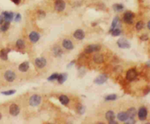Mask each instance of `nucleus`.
I'll use <instances>...</instances> for the list:
<instances>
[{"label": "nucleus", "instance_id": "1", "mask_svg": "<svg viewBox=\"0 0 150 124\" xmlns=\"http://www.w3.org/2000/svg\"><path fill=\"white\" fill-rule=\"evenodd\" d=\"M40 102H41V97L37 94L33 95L29 98V104L32 107H37L40 104Z\"/></svg>", "mask_w": 150, "mask_h": 124}, {"label": "nucleus", "instance_id": "2", "mask_svg": "<svg viewBox=\"0 0 150 124\" xmlns=\"http://www.w3.org/2000/svg\"><path fill=\"white\" fill-rule=\"evenodd\" d=\"M133 18H134V14L130 11H127L124 14L123 21L126 23L132 24L133 23Z\"/></svg>", "mask_w": 150, "mask_h": 124}, {"label": "nucleus", "instance_id": "3", "mask_svg": "<svg viewBox=\"0 0 150 124\" xmlns=\"http://www.w3.org/2000/svg\"><path fill=\"white\" fill-rule=\"evenodd\" d=\"M66 4L64 0H56L55 4H54V7L55 10L58 12H62L65 9Z\"/></svg>", "mask_w": 150, "mask_h": 124}, {"label": "nucleus", "instance_id": "4", "mask_svg": "<svg viewBox=\"0 0 150 124\" xmlns=\"http://www.w3.org/2000/svg\"><path fill=\"white\" fill-rule=\"evenodd\" d=\"M137 77V72L135 69H129L126 75V78L128 81H133Z\"/></svg>", "mask_w": 150, "mask_h": 124}, {"label": "nucleus", "instance_id": "5", "mask_svg": "<svg viewBox=\"0 0 150 124\" xmlns=\"http://www.w3.org/2000/svg\"><path fill=\"white\" fill-rule=\"evenodd\" d=\"M117 45L120 48H123V49H128V48L130 47V44L124 38H121V39L118 40V41H117Z\"/></svg>", "mask_w": 150, "mask_h": 124}, {"label": "nucleus", "instance_id": "6", "mask_svg": "<svg viewBox=\"0 0 150 124\" xmlns=\"http://www.w3.org/2000/svg\"><path fill=\"white\" fill-rule=\"evenodd\" d=\"M108 80V76L105 74H102L100 75H99L98 77H97L95 80H94V83L97 84V85H102L103 83H105Z\"/></svg>", "mask_w": 150, "mask_h": 124}, {"label": "nucleus", "instance_id": "7", "mask_svg": "<svg viewBox=\"0 0 150 124\" xmlns=\"http://www.w3.org/2000/svg\"><path fill=\"white\" fill-rule=\"evenodd\" d=\"M101 48V47L100 45H88L85 48V53H91L93 52H96L100 51Z\"/></svg>", "mask_w": 150, "mask_h": 124}, {"label": "nucleus", "instance_id": "8", "mask_svg": "<svg viewBox=\"0 0 150 124\" xmlns=\"http://www.w3.org/2000/svg\"><path fill=\"white\" fill-rule=\"evenodd\" d=\"M4 77H5V79L7 81L13 82L16 79V74H15V72H13V71H11V70H7L5 73Z\"/></svg>", "mask_w": 150, "mask_h": 124}, {"label": "nucleus", "instance_id": "9", "mask_svg": "<svg viewBox=\"0 0 150 124\" xmlns=\"http://www.w3.org/2000/svg\"><path fill=\"white\" fill-rule=\"evenodd\" d=\"M138 116H139V118L140 120L141 121H144L146 119L147 117V109L145 108V107H141L139 109V113H138Z\"/></svg>", "mask_w": 150, "mask_h": 124}, {"label": "nucleus", "instance_id": "10", "mask_svg": "<svg viewBox=\"0 0 150 124\" xmlns=\"http://www.w3.org/2000/svg\"><path fill=\"white\" fill-rule=\"evenodd\" d=\"M20 113V108L16 104H11L10 107V114L13 116H17Z\"/></svg>", "mask_w": 150, "mask_h": 124}, {"label": "nucleus", "instance_id": "11", "mask_svg": "<svg viewBox=\"0 0 150 124\" xmlns=\"http://www.w3.org/2000/svg\"><path fill=\"white\" fill-rule=\"evenodd\" d=\"M34 63H35V65H36L38 68L42 69V68H43L45 65H46L47 61H46V59L44 58H38L35 59Z\"/></svg>", "mask_w": 150, "mask_h": 124}, {"label": "nucleus", "instance_id": "12", "mask_svg": "<svg viewBox=\"0 0 150 124\" xmlns=\"http://www.w3.org/2000/svg\"><path fill=\"white\" fill-rule=\"evenodd\" d=\"M73 36L75 39L78 40H82L84 36H85V33L82 29H77L73 34Z\"/></svg>", "mask_w": 150, "mask_h": 124}, {"label": "nucleus", "instance_id": "13", "mask_svg": "<svg viewBox=\"0 0 150 124\" xmlns=\"http://www.w3.org/2000/svg\"><path fill=\"white\" fill-rule=\"evenodd\" d=\"M62 45L64 47L65 49H67V50H73V42L70 41V40H67V39H66V40H64L63 42H62Z\"/></svg>", "mask_w": 150, "mask_h": 124}, {"label": "nucleus", "instance_id": "14", "mask_svg": "<svg viewBox=\"0 0 150 124\" xmlns=\"http://www.w3.org/2000/svg\"><path fill=\"white\" fill-rule=\"evenodd\" d=\"M2 16L4 18L5 21H10V22L13 19V16L14 14L12 12H3L2 13Z\"/></svg>", "mask_w": 150, "mask_h": 124}, {"label": "nucleus", "instance_id": "15", "mask_svg": "<svg viewBox=\"0 0 150 124\" xmlns=\"http://www.w3.org/2000/svg\"><path fill=\"white\" fill-rule=\"evenodd\" d=\"M29 40H30V41L33 42V43H35V42H37L39 40V39H40V35H39V34H38V32H35V31H32L30 33V34H29Z\"/></svg>", "mask_w": 150, "mask_h": 124}, {"label": "nucleus", "instance_id": "16", "mask_svg": "<svg viewBox=\"0 0 150 124\" xmlns=\"http://www.w3.org/2000/svg\"><path fill=\"white\" fill-rule=\"evenodd\" d=\"M29 68V63L28 61H24L19 65L18 69L22 72H25L28 71Z\"/></svg>", "mask_w": 150, "mask_h": 124}, {"label": "nucleus", "instance_id": "17", "mask_svg": "<svg viewBox=\"0 0 150 124\" xmlns=\"http://www.w3.org/2000/svg\"><path fill=\"white\" fill-rule=\"evenodd\" d=\"M10 51V49H2L0 51V58L3 60V61H7L8 59L7 54Z\"/></svg>", "mask_w": 150, "mask_h": 124}, {"label": "nucleus", "instance_id": "18", "mask_svg": "<svg viewBox=\"0 0 150 124\" xmlns=\"http://www.w3.org/2000/svg\"><path fill=\"white\" fill-rule=\"evenodd\" d=\"M93 60H94V61L95 62V63H97V64H101V63H102L103 61H104V58H103V56H102V54L97 53V54H95V55L94 56Z\"/></svg>", "mask_w": 150, "mask_h": 124}, {"label": "nucleus", "instance_id": "19", "mask_svg": "<svg viewBox=\"0 0 150 124\" xmlns=\"http://www.w3.org/2000/svg\"><path fill=\"white\" fill-rule=\"evenodd\" d=\"M119 23V18L118 16H117L113 20L112 24H111V29L109 30V32H111L114 29H116L117 27V26H118Z\"/></svg>", "mask_w": 150, "mask_h": 124}, {"label": "nucleus", "instance_id": "20", "mask_svg": "<svg viewBox=\"0 0 150 124\" xmlns=\"http://www.w3.org/2000/svg\"><path fill=\"white\" fill-rule=\"evenodd\" d=\"M126 113L128 114V118H134V117L136 115L137 111H136L135 108H134V107H131V108L129 109Z\"/></svg>", "mask_w": 150, "mask_h": 124}, {"label": "nucleus", "instance_id": "21", "mask_svg": "<svg viewBox=\"0 0 150 124\" xmlns=\"http://www.w3.org/2000/svg\"><path fill=\"white\" fill-rule=\"evenodd\" d=\"M67 78V75L66 73H63V74H61V75H59L58 78H57V80L58 82L60 84H63V83L66 81Z\"/></svg>", "mask_w": 150, "mask_h": 124}, {"label": "nucleus", "instance_id": "22", "mask_svg": "<svg viewBox=\"0 0 150 124\" xmlns=\"http://www.w3.org/2000/svg\"><path fill=\"white\" fill-rule=\"evenodd\" d=\"M117 118H118L120 121H125L128 118V116L127 113L122 112V113H119L117 115Z\"/></svg>", "mask_w": 150, "mask_h": 124}, {"label": "nucleus", "instance_id": "23", "mask_svg": "<svg viewBox=\"0 0 150 124\" xmlns=\"http://www.w3.org/2000/svg\"><path fill=\"white\" fill-rule=\"evenodd\" d=\"M59 101L62 104L67 105V104L69 103V98L65 95H62V96H59Z\"/></svg>", "mask_w": 150, "mask_h": 124}, {"label": "nucleus", "instance_id": "24", "mask_svg": "<svg viewBox=\"0 0 150 124\" xmlns=\"http://www.w3.org/2000/svg\"><path fill=\"white\" fill-rule=\"evenodd\" d=\"M16 47L19 49V50H23L25 47V42L23 40H18L16 42Z\"/></svg>", "mask_w": 150, "mask_h": 124}, {"label": "nucleus", "instance_id": "25", "mask_svg": "<svg viewBox=\"0 0 150 124\" xmlns=\"http://www.w3.org/2000/svg\"><path fill=\"white\" fill-rule=\"evenodd\" d=\"M106 118L108 120H113V119L115 118V114H114V113L113 111L109 110V111H108L107 113H106Z\"/></svg>", "mask_w": 150, "mask_h": 124}, {"label": "nucleus", "instance_id": "26", "mask_svg": "<svg viewBox=\"0 0 150 124\" xmlns=\"http://www.w3.org/2000/svg\"><path fill=\"white\" fill-rule=\"evenodd\" d=\"M54 53L56 56H61L63 53L62 50L59 47H55L54 48Z\"/></svg>", "mask_w": 150, "mask_h": 124}, {"label": "nucleus", "instance_id": "27", "mask_svg": "<svg viewBox=\"0 0 150 124\" xmlns=\"http://www.w3.org/2000/svg\"><path fill=\"white\" fill-rule=\"evenodd\" d=\"M113 9L116 12H120L124 9V6L122 4H114L113 5Z\"/></svg>", "mask_w": 150, "mask_h": 124}, {"label": "nucleus", "instance_id": "28", "mask_svg": "<svg viewBox=\"0 0 150 124\" xmlns=\"http://www.w3.org/2000/svg\"><path fill=\"white\" fill-rule=\"evenodd\" d=\"M117 98V96L116 94H110L105 97L106 101H114Z\"/></svg>", "mask_w": 150, "mask_h": 124}, {"label": "nucleus", "instance_id": "29", "mask_svg": "<svg viewBox=\"0 0 150 124\" xmlns=\"http://www.w3.org/2000/svg\"><path fill=\"white\" fill-rule=\"evenodd\" d=\"M77 110H78V113L80 114V115H83V114H84L85 111H86V107L84 106L81 105V104H79L77 107Z\"/></svg>", "mask_w": 150, "mask_h": 124}, {"label": "nucleus", "instance_id": "30", "mask_svg": "<svg viewBox=\"0 0 150 124\" xmlns=\"http://www.w3.org/2000/svg\"><path fill=\"white\" fill-rule=\"evenodd\" d=\"M10 21H5V24L1 27V31H6L10 27Z\"/></svg>", "mask_w": 150, "mask_h": 124}, {"label": "nucleus", "instance_id": "31", "mask_svg": "<svg viewBox=\"0 0 150 124\" xmlns=\"http://www.w3.org/2000/svg\"><path fill=\"white\" fill-rule=\"evenodd\" d=\"M111 33L112 36H119V35L121 34L122 31H121V30H120L119 28H116V29H113Z\"/></svg>", "mask_w": 150, "mask_h": 124}, {"label": "nucleus", "instance_id": "32", "mask_svg": "<svg viewBox=\"0 0 150 124\" xmlns=\"http://www.w3.org/2000/svg\"><path fill=\"white\" fill-rule=\"evenodd\" d=\"M16 92V90H10V91H3V92H2L1 93H2V94H3V95H5V96H10V95L14 94Z\"/></svg>", "mask_w": 150, "mask_h": 124}, {"label": "nucleus", "instance_id": "33", "mask_svg": "<svg viewBox=\"0 0 150 124\" xmlns=\"http://www.w3.org/2000/svg\"><path fill=\"white\" fill-rule=\"evenodd\" d=\"M58 76H59V74H57V73H54V74L51 75L48 78V81H53V80H57Z\"/></svg>", "mask_w": 150, "mask_h": 124}, {"label": "nucleus", "instance_id": "34", "mask_svg": "<svg viewBox=\"0 0 150 124\" xmlns=\"http://www.w3.org/2000/svg\"><path fill=\"white\" fill-rule=\"evenodd\" d=\"M135 27H136V29H137V30H139V31L141 30V29L144 28V23H143L142 21H139V22L136 23Z\"/></svg>", "mask_w": 150, "mask_h": 124}, {"label": "nucleus", "instance_id": "35", "mask_svg": "<svg viewBox=\"0 0 150 124\" xmlns=\"http://www.w3.org/2000/svg\"><path fill=\"white\" fill-rule=\"evenodd\" d=\"M126 124H133L135 123V120L133 118H128L124 122Z\"/></svg>", "mask_w": 150, "mask_h": 124}, {"label": "nucleus", "instance_id": "36", "mask_svg": "<svg viewBox=\"0 0 150 124\" xmlns=\"http://www.w3.org/2000/svg\"><path fill=\"white\" fill-rule=\"evenodd\" d=\"M21 20V14L20 13H17L16 18H15V21L16 22H19Z\"/></svg>", "mask_w": 150, "mask_h": 124}, {"label": "nucleus", "instance_id": "37", "mask_svg": "<svg viewBox=\"0 0 150 124\" xmlns=\"http://www.w3.org/2000/svg\"><path fill=\"white\" fill-rule=\"evenodd\" d=\"M140 39H141V40H142V41H146V40H147L148 39H149V36H147V35H142V36H141L140 37Z\"/></svg>", "mask_w": 150, "mask_h": 124}, {"label": "nucleus", "instance_id": "38", "mask_svg": "<svg viewBox=\"0 0 150 124\" xmlns=\"http://www.w3.org/2000/svg\"><path fill=\"white\" fill-rule=\"evenodd\" d=\"M38 14H39V16H40V17L41 18H43V17H45V13L43 12V10H39L38 11Z\"/></svg>", "mask_w": 150, "mask_h": 124}, {"label": "nucleus", "instance_id": "39", "mask_svg": "<svg viewBox=\"0 0 150 124\" xmlns=\"http://www.w3.org/2000/svg\"><path fill=\"white\" fill-rule=\"evenodd\" d=\"M75 60H73V61H72L70 62V64H67V68H68V69H69V68L71 67L72 66H73V65L75 64Z\"/></svg>", "mask_w": 150, "mask_h": 124}, {"label": "nucleus", "instance_id": "40", "mask_svg": "<svg viewBox=\"0 0 150 124\" xmlns=\"http://www.w3.org/2000/svg\"><path fill=\"white\" fill-rule=\"evenodd\" d=\"M108 123L109 124H117L118 123H117L116 120H114V119H113V120H108Z\"/></svg>", "mask_w": 150, "mask_h": 124}, {"label": "nucleus", "instance_id": "41", "mask_svg": "<svg viewBox=\"0 0 150 124\" xmlns=\"http://www.w3.org/2000/svg\"><path fill=\"white\" fill-rule=\"evenodd\" d=\"M13 2V3H15L16 5H19L21 2V0H12Z\"/></svg>", "mask_w": 150, "mask_h": 124}, {"label": "nucleus", "instance_id": "42", "mask_svg": "<svg viewBox=\"0 0 150 124\" xmlns=\"http://www.w3.org/2000/svg\"><path fill=\"white\" fill-rule=\"evenodd\" d=\"M4 21H5V20H4V18H3L2 15V16H0V25H1V24L4 22Z\"/></svg>", "mask_w": 150, "mask_h": 124}, {"label": "nucleus", "instance_id": "43", "mask_svg": "<svg viewBox=\"0 0 150 124\" xmlns=\"http://www.w3.org/2000/svg\"><path fill=\"white\" fill-rule=\"evenodd\" d=\"M149 91H150V88H148L147 89H146V90L144 91V95H146L147 93H149Z\"/></svg>", "mask_w": 150, "mask_h": 124}, {"label": "nucleus", "instance_id": "44", "mask_svg": "<svg viewBox=\"0 0 150 124\" xmlns=\"http://www.w3.org/2000/svg\"><path fill=\"white\" fill-rule=\"evenodd\" d=\"M147 27H148V29H150V21L148 22V24H147Z\"/></svg>", "mask_w": 150, "mask_h": 124}, {"label": "nucleus", "instance_id": "45", "mask_svg": "<svg viewBox=\"0 0 150 124\" xmlns=\"http://www.w3.org/2000/svg\"><path fill=\"white\" fill-rule=\"evenodd\" d=\"M147 65H148L149 67H150V61L147 62Z\"/></svg>", "mask_w": 150, "mask_h": 124}, {"label": "nucleus", "instance_id": "46", "mask_svg": "<svg viewBox=\"0 0 150 124\" xmlns=\"http://www.w3.org/2000/svg\"><path fill=\"white\" fill-rule=\"evenodd\" d=\"M1 119H2V114L0 113V120H1Z\"/></svg>", "mask_w": 150, "mask_h": 124}]
</instances>
